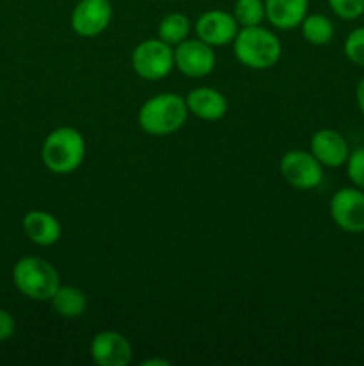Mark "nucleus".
<instances>
[{
    "label": "nucleus",
    "mask_w": 364,
    "mask_h": 366,
    "mask_svg": "<svg viewBox=\"0 0 364 366\" xmlns=\"http://www.w3.org/2000/svg\"><path fill=\"white\" fill-rule=\"evenodd\" d=\"M234 56L250 70H270L282 57V43L278 36L263 25L239 27L234 41Z\"/></svg>",
    "instance_id": "1"
},
{
    "label": "nucleus",
    "mask_w": 364,
    "mask_h": 366,
    "mask_svg": "<svg viewBox=\"0 0 364 366\" xmlns=\"http://www.w3.org/2000/svg\"><path fill=\"white\" fill-rule=\"evenodd\" d=\"M186 99L177 93H159L143 102L138 111V125L150 136H168L184 127L188 120Z\"/></svg>",
    "instance_id": "2"
},
{
    "label": "nucleus",
    "mask_w": 364,
    "mask_h": 366,
    "mask_svg": "<svg viewBox=\"0 0 364 366\" xmlns=\"http://www.w3.org/2000/svg\"><path fill=\"white\" fill-rule=\"evenodd\" d=\"M86 157V139L77 129L57 127L49 132L41 145V161L52 174L68 175L79 170Z\"/></svg>",
    "instance_id": "3"
},
{
    "label": "nucleus",
    "mask_w": 364,
    "mask_h": 366,
    "mask_svg": "<svg viewBox=\"0 0 364 366\" xmlns=\"http://www.w3.org/2000/svg\"><path fill=\"white\" fill-rule=\"evenodd\" d=\"M11 275L18 292L36 302H50L61 286L59 272L56 267L38 256H25L18 259Z\"/></svg>",
    "instance_id": "4"
},
{
    "label": "nucleus",
    "mask_w": 364,
    "mask_h": 366,
    "mask_svg": "<svg viewBox=\"0 0 364 366\" xmlns=\"http://www.w3.org/2000/svg\"><path fill=\"white\" fill-rule=\"evenodd\" d=\"M131 64L138 77L145 81H161L173 71V49L159 38L143 39L132 50Z\"/></svg>",
    "instance_id": "5"
},
{
    "label": "nucleus",
    "mask_w": 364,
    "mask_h": 366,
    "mask_svg": "<svg viewBox=\"0 0 364 366\" xmlns=\"http://www.w3.org/2000/svg\"><path fill=\"white\" fill-rule=\"evenodd\" d=\"M280 174L296 189H314L323 181V167L310 150H288L280 159Z\"/></svg>",
    "instance_id": "6"
},
{
    "label": "nucleus",
    "mask_w": 364,
    "mask_h": 366,
    "mask_svg": "<svg viewBox=\"0 0 364 366\" xmlns=\"http://www.w3.org/2000/svg\"><path fill=\"white\" fill-rule=\"evenodd\" d=\"M330 218L341 231L350 234L364 232V189L346 186L338 189L330 199Z\"/></svg>",
    "instance_id": "7"
},
{
    "label": "nucleus",
    "mask_w": 364,
    "mask_h": 366,
    "mask_svg": "<svg viewBox=\"0 0 364 366\" xmlns=\"http://www.w3.org/2000/svg\"><path fill=\"white\" fill-rule=\"evenodd\" d=\"M175 68L191 79L207 77L216 66L213 46L198 38H188L173 49Z\"/></svg>",
    "instance_id": "8"
},
{
    "label": "nucleus",
    "mask_w": 364,
    "mask_h": 366,
    "mask_svg": "<svg viewBox=\"0 0 364 366\" xmlns=\"http://www.w3.org/2000/svg\"><path fill=\"white\" fill-rule=\"evenodd\" d=\"M113 6L109 0H79L71 11L70 24L81 38H95L109 27Z\"/></svg>",
    "instance_id": "9"
},
{
    "label": "nucleus",
    "mask_w": 364,
    "mask_h": 366,
    "mask_svg": "<svg viewBox=\"0 0 364 366\" xmlns=\"http://www.w3.org/2000/svg\"><path fill=\"white\" fill-rule=\"evenodd\" d=\"M239 25L234 14L223 9H209L198 16L195 24L196 38L206 41L207 45L225 46L234 41Z\"/></svg>",
    "instance_id": "10"
},
{
    "label": "nucleus",
    "mask_w": 364,
    "mask_h": 366,
    "mask_svg": "<svg viewBox=\"0 0 364 366\" xmlns=\"http://www.w3.org/2000/svg\"><path fill=\"white\" fill-rule=\"evenodd\" d=\"M89 356L98 366H127L132 361V345L121 332L102 331L93 336Z\"/></svg>",
    "instance_id": "11"
},
{
    "label": "nucleus",
    "mask_w": 364,
    "mask_h": 366,
    "mask_svg": "<svg viewBox=\"0 0 364 366\" xmlns=\"http://www.w3.org/2000/svg\"><path fill=\"white\" fill-rule=\"evenodd\" d=\"M310 154L323 168H339L348 159L350 149L341 132L334 129H320L310 138Z\"/></svg>",
    "instance_id": "12"
},
{
    "label": "nucleus",
    "mask_w": 364,
    "mask_h": 366,
    "mask_svg": "<svg viewBox=\"0 0 364 366\" xmlns=\"http://www.w3.org/2000/svg\"><path fill=\"white\" fill-rule=\"evenodd\" d=\"M186 99V106L193 117L203 122H218L227 114L228 102L221 92L211 86H198L193 88Z\"/></svg>",
    "instance_id": "13"
},
{
    "label": "nucleus",
    "mask_w": 364,
    "mask_h": 366,
    "mask_svg": "<svg viewBox=\"0 0 364 366\" xmlns=\"http://www.w3.org/2000/svg\"><path fill=\"white\" fill-rule=\"evenodd\" d=\"M25 236L38 247H52L59 242L61 229L59 220L52 213L43 209H31L21 220Z\"/></svg>",
    "instance_id": "14"
},
{
    "label": "nucleus",
    "mask_w": 364,
    "mask_h": 366,
    "mask_svg": "<svg viewBox=\"0 0 364 366\" xmlns=\"http://www.w3.org/2000/svg\"><path fill=\"white\" fill-rule=\"evenodd\" d=\"M266 20L278 31L300 27L309 9V0H264Z\"/></svg>",
    "instance_id": "15"
},
{
    "label": "nucleus",
    "mask_w": 364,
    "mask_h": 366,
    "mask_svg": "<svg viewBox=\"0 0 364 366\" xmlns=\"http://www.w3.org/2000/svg\"><path fill=\"white\" fill-rule=\"evenodd\" d=\"M50 304H52V310L59 317L77 318L86 313L88 299H86V293L81 288H77V286L61 285L57 292L54 293L52 299H50Z\"/></svg>",
    "instance_id": "16"
},
{
    "label": "nucleus",
    "mask_w": 364,
    "mask_h": 366,
    "mask_svg": "<svg viewBox=\"0 0 364 366\" xmlns=\"http://www.w3.org/2000/svg\"><path fill=\"white\" fill-rule=\"evenodd\" d=\"M300 32H302L303 39L307 43L314 46H323L332 41L335 29L330 18L325 16V14L307 13L302 24H300Z\"/></svg>",
    "instance_id": "17"
},
{
    "label": "nucleus",
    "mask_w": 364,
    "mask_h": 366,
    "mask_svg": "<svg viewBox=\"0 0 364 366\" xmlns=\"http://www.w3.org/2000/svg\"><path fill=\"white\" fill-rule=\"evenodd\" d=\"M191 31V21L182 13H168L157 27V38L171 46H177L184 39L189 38Z\"/></svg>",
    "instance_id": "18"
},
{
    "label": "nucleus",
    "mask_w": 364,
    "mask_h": 366,
    "mask_svg": "<svg viewBox=\"0 0 364 366\" xmlns=\"http://www.w3.org/2000/svg\"><path fill=\"white\" fill-rule=\"evenodd\" d=\"M239 27H253L266 20V7L264 0H236L232 9Z\"/></svg>",
    "instance_id": "19"
},
{
    "label": "nucleus",
    "mask_w": 364,
    "mask_h": 366,
    "mask_svg": "<svg viewBox=\"0 0 364 366\" xmlns=\"http://www.w3.org/2000/svg\"><path fill=\"white\" fill-rule=\"evenodd\" d=\"M343 50H345V56L350 63L364 68V25L355 27L346 36Z\"/></svg>",
    "instance_id": "20"
},
{
    "label": "nucleus",
    "mask_w": 364,
    "mask_h": 366,
    "mask_svg": "<svg viewBox=\"0 0 364 366\" xmlns=\"http://www.w3.org/2000/svg\"><path fill=\"white\" fill-rule=\"evenodd\" d=\"M327 2L332 13L341 20L352 21L364 14V0H327Z\"/></svg>",
    "instance_id": "21"
},
{
    "label": "nucleus",
    "mask_w": 364,
    "mask_h": 366,
    "mask_svg": "<svg viewBox=\"0 0 364 366\" xmlns=\"http://www.w3.org/2000/svg\"><path fill=\"white\" fill-rule=\"evenodd\" d=\"M345 164L350 182L357 188L364 189V147H359L353 152H350Z\"/></svg>",
    "instance_id": "22"
},
{
    "label": "nucleus",
    "mask_w": 364,
    "mask_h": 366,
    "mask_svg": "<svg viewBox=\"0 0 364 366\" xmlns=\"http://www.w3.org/2000/svg\"><path fill=\"white\" fill-rule=\"evenodd\" d=\"M16 331L14 317L6 310H0V342H7Z\"/></svg>",
    "instance_id": "23"
},
{
    "label": "nucleus",
    "mask_w": 364,
    "mask_h": 366,
    "mask_svg": "<svg viewBox=\"0 0 364 366\" xmlns=\"http://www.w3.org/2000/svg\"><path fill=\"white\" fill-rule=\"evenodd\" d=\"M355 100H357V106H359L360 113H363V117H364V77L360 79L359 84H357V88H355Z\"/></svg>",
    "instance_id": "24"
},
{
    "label": "nucleus",
    "mask_w": 364,
    "mask_h": 366,
    "mask_svg": "<svg viewBox=\"0 0 364 366\" xmlns=\"http://www.w3.org/2000/svg\"><path fill=\"white\" fill-rule=\"evenodd\" d=\"M150 365H161V366H170V361H164V360H148L143 363V366H150Z\"/></svg>",
    "instance_id": "25"
}]
</instances>
